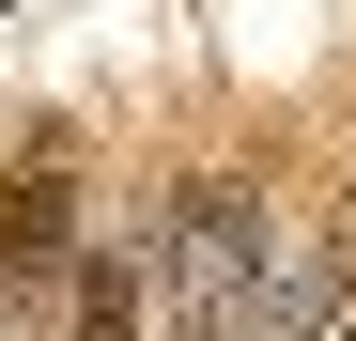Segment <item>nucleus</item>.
I'll list each match as a JSON object with an SVG mask.
<instances>
[{
	"label": "nucleus",
	"mask_w": 356,
	"mask_h": 341,
	"mask_svg": "<svg viewBox=\"0 0 356 341\" xmlns=\"http://www.w3.org/2000/svg\"><path fill=\"white\" fill-rule=\"evenodd\" d=\"M155 248H170V341H264V202L232 170H170L155 187Z\"/></svg>",
	"instance_id": "1"
},
{
	"label": "nucleus",
	"mask_w": 356,
	"mask_h": 341,
	"mask_svg": "<svg viewBox=\"0 0 356 341\" xmlns=\"http://www.w3.org/2000/svg\"><path fill=\"white\" fill-rule=\"evenodd\" d=\"M63 310H78V341H140V248H78Z\"/></svg>",
	"instance_id": "2"
},
{
	"label": "nucleus",
	"mask_w": 356,
	"mask_h": 341,
	"mask_svg": "<svg viewBox=\"0 0 356 341\" xmlns=\"http://www.w3.org/2000/svg\"><path fill=\"white\" fill-rule=\"evenodd\" d=\"M341 341H356V233H341Z\"/></svg>",
	"instance_id": "3"
}]
</instances>
